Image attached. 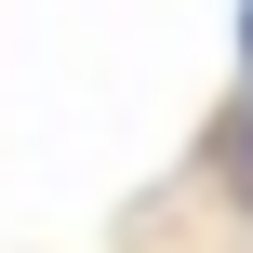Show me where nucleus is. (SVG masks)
I'll list each match as a JSON object with an SVG mask.
<instances>
[{
    "label": "nucleus",
    "instance_id": "obj_1",
    "mask_svg": "<svg viewBox=\"0 0 253 253\" xmlns=\"http://www.w3.org/2000/svg\"><path fill=\"white\" fill-rule=\"evenodd\" d=\"M240 40H253V13H240Z\"/></svg>",
    "mask_w": 253,
    "mask_h": 253
}]
</instances>
